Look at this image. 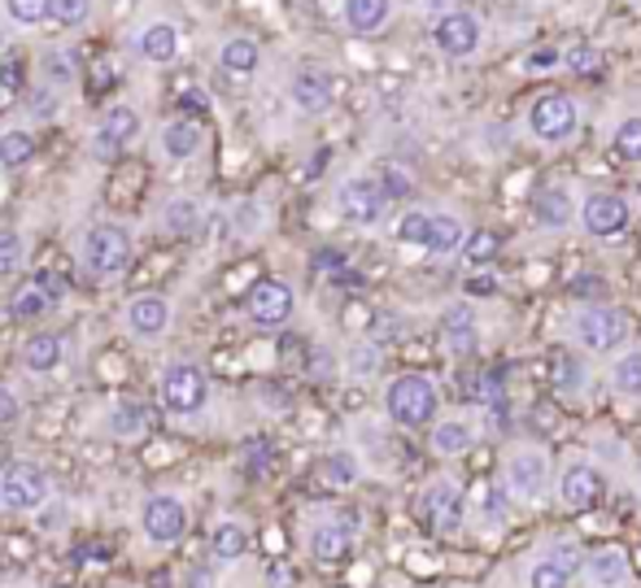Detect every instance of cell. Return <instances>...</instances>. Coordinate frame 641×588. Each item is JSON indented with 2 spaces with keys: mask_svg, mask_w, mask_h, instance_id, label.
<instances>
[{
  "mask_svg": "<svg viewBox=\"0 0 641 588\" xmlns=\"http://www.w3.org/2000/svg\"><path fill=\"white\" fill-rule=\"evenodd\" d=\"M436 410H441V392L428 375L410 371V375H397L388 388H384V414L388 423L406 427V432H419V427H432L436 423Z\"/></svg>",
  "mask_w": 641,
  "mask_h": 588,
  "instance_id": "6da1fadb",
  "label": "cell"
},
{
  "mask_svg": "<svg viewBox=\"0 0 641 588\" xmlns=\"http://www.w3.org/2000/svg\"><path fill=\"white\" fill-rule=\"evenodd\" d=\"M502 489L511 493V502L520 506H541L555 493V467L550 454L541 445H520L506 454L502 462Z\"/></svg>",
  "mask_w": 641,
  "mask_h": 588,
  "instance_id": "7a4b0ae2",
  "label": "cell"
},
{
  "mask_svg": "<svg viewBox=\"0 0 641 588\" xmlns=\"http://www.w3.org/2000/svg\"><path fill=\"white\" fill-rule=\"evenodd\" d=\"M79 258H83V271L96 284H114L131 267V236L118 223H96V227H88Z\"/></svg>",
  "mask_w": 641,
  "mask_h": 588,
  "instance_id": "3957f363",
  "label": "cell"
},
{
  "mask_svg": "<svg viewBox=\"0 0 641 588\" xmlns=\"http://www.w3.org/2000/svg\"><path fill=\"white\" fill-rule=\"evenodd\" d=\"M528 131L533 140H541L546 149H559L568 144L576 131H581V105L568 96V92H546L533 101L528 109Z\"/></svg>",
  "mask_w": 641,
  "mask_h": 588,
  "instance_id": "277c9868",
  "label": "cell"
},
{
  "mask_svg": "<svg viewBox=\"0 0 641 588\" xmlns=\"http://www.w3.org/2000/svg\"><path fill=\"white\" fill-rule=\"evenodd\" d=\"M572 336H576V344L590 349V353H616V349L629 340V318H625V309L594 301V305H585V309L572 318Z\"/></svg>",
  "mask_w": 641,
  "mask_h": 588,
  "instance_id": "5b68a950",
  "label": "cell"
},
{
  "mask_svg": "<svg viewBox=\"0 0 641 588\" xmlns=\"http://www.w3.org/2000/svg\"><path fill=\"white\" fill-rule=\"evenodd\" d=\"M585 554L576 541H550L541 545V554L528 563L524 588H572V580L585 572Z\"/></svg>",
  "mask_w": 641,
  "mask_h": 588,
  "instance_id": "8992f818",
  "label": "cell"
},
{
  "mask_svg": "<svg viewBox=\"0 0 641 588\" xmlns=\"http://www.w3.org/2000/svg\"><path fill=\"white\" fill-rule=\"evenodd\" d=\"M419 519L432 528V532H463L467 524V489L458 480H432L423 493H419Z\"/></svg>",
  "mask_w": 641,
  "mask_h": 588,
  "instance_id": "52a82bcc",
  "label": "cell"
},
{
  "mask_svg": "<svg viewBox=\"0 0 641 588\" xmlns=\"http://www.w3.org/2000/svg\"><path fill=\"white\" fill-rule=\"evenodd\" d=\"M48 493H53V480H48V471L35 467V462H13V467H4V475H0V506L13 510V515L44 510V506H48Z\"/></svg>",
  "mask_w": 641,
  "mask_h": 588,
  "instance_id": "ba28073f",
  "label": "cell"
},
{
  "mask_svg": "<svg viewBox=\"0 0 641 588\" xmlns=\"http://www.w3.org/2000/svg\"><path fill=\"white\" fill-rule=\"evenodd\" d=\"M336 210H340V219L353 223V227H375V223L384 219V210H388V192H384L380 179L353 175V179H345V184L336 188Z\"/></svg>",
  "mask_w": 641,
  "mask_h": 588,
  "instance_id": "9c48e42d",
  "label": "cell"
},
{
  "mask_svg": "<svg viewBox=\"0 0 641 588\" xmlns=\"http://www.w3.org/2000/svg\"><path fill=\"white\" fill-rule=\"evenodd\" d=\"M603 493H607V475H603L594 462H585V458L568 462V467L555 475V502H559L563 510H572V515L594 510V506L603 502Z\"/></svg>",
  "mask_w": 641,
  "mask_h": 588,
  "instance_id": "30bf717a",
  "label": "cell"
},
{
  "mask_svg": "<svg viewBox=\"0 0 641 588\" xmlns=\"http://www.w3.org/2000/svg\"><path fill=\"white\" fill-rule=\"evenodd\" d=\"M162 401H166V410H175V414H197V410L210 401V379H206V371L193 366V362L166 366V375H162Z\"/></svg>",
  "mask_w": 641,
  "mask_h": 588,
  "instance_id": "8fae6325",
  "label": "cell"
},
{
  "mask_svg": "<svg viewBox=\"0 0 641 588\" xmlns=\"http://www.w3.org/2000/svg\"><path fill=\"white\" fill-rule=\"evenodd\" d=\"M140 528H144V537L153 545H175L188 532V506L179 497H171V493H153L144 502V510H140Z\"/></svg>",
  "mask_w": 641,
  "mask_h": 588,
  "instance_id": "7c38bea8",
  "label": "cell"
},
{
  "mask_svg": "<svg viewBox=\"0 0 641 588\" xmlns=\"http://www.w3.org/2000/svg\"><path fill=\"white\" fill-rule=\"evenodd\" d=\"M432 39H436V48H441L445 57H471V52L480 48L485 31H480V17H476V13H467V9H445V13L436 17V26H432Z\"/></svg>",
  "mask_w": 641,
  "mask_h": 588,
  "instance_id": "4fadbf2b",
  "label": "cell"
},
{
  "mask_svg": "<svg viewBox=\"0 0 641 588\" xmlns=\"http://www.w3.org/2000/svg\"><path fill=\"white\" fill-rule=\"evenodd\" d=\"M245 309H249V318L258 327H284L293 318V309H298V296H293V289L284 280H258L249 289Z\"/></svg>",
  "mask_w": 641,
  "mask_h": 588,
  "instance_id": "5bb4252c",
  "label": "cell"
},
{
  "mask_svg": "<svg viewBox=\"0 0 641 588\" xmlns=\"http://www.w3.org/2000/svg\"><path fill=\"white\" fill-rule=\"evenodd\" d=\"M581 227H585L590 236H598V240L620 236V232L629 227V201L616 197V192H590V197L581 201Z\"/></svg>",
  "mask_w": 641,
  "mask_h": 588,
  "instance_id": "9a60e30c",
  "label": "cell"
},
{
  "mask_svg": "<svg viewBox=\"0 0 641 588\" xmlns=\"http://www.w3.org/2000/svg\"><path fill=\"white\" fill-rule=\"evenodd\" d=\"M136 136H140V114H136V109H127V105H114V109L96 122L92 153H96L101 162H109V157H118V153H123Z\"/></svg>",
  "mask_w": 641,
  "mask_h": 588,
  "instance_id": "2e32d148",
  "label": "cell"
},
{
  "mask_svg": "<svg viewBox=\"0 0 641 588\" xmlns=\"http://www.w3.org/2000/svg\"><path fill=\"white\" fill-rule=\"evenodd\" d=\"M362 532L358 515H336V524H319L311 528V554L319 563H345L353 554V537Z\"/></svg>",
  "mask_w": 641,
  "mask_h": 588,
  "instance_id": "e0dca14e",
  "label": "cell"
},
{
  "mask_svg": "<svg viewBox=\"0 0 641 588\" xmlns=\"http://www.w3.org/2000/svg\"><path fill=\"white\" fill-rule=\"evenodd\" d=\"M585 585L590 588H625L633 580V563L620 545H598L585 554Z\"/></svg>",
  "mask_w": 641,
  "mask_h": 588,
  "instance_id": "ac0fdd59",
  "label": "cell"
},
{
  "mask_svg": "<svg viewBox=\"0 0 641 588\" xmlns=\"http://www.w3.org/2000/svg\"><path fill=\"white\" fill-rule=\"evenodd\" d=\"M476 440H480V432H476V423L467 414L436 419L432 432H428V445H432L436 458H467L476 449Z\"/></svg>",
  "mask_w": 641,
  "mask_h": 588,
  "instance_id": "d6986e66",
  "label": "cell"
},
{
  "mask_svg": "<svg viewBox=\"0 0 641 588\" xmlns=\"http://www.w3.org/2000/svg\"><path fill=\"white\" fill-rule=\"evenodd\" d=\"M467 519H476L485 532H502L511 519V493L502 484H471L467 489Z\"/></svg>",
  "mask_w": 641,
  "mask_h": 588,
  "instance_id": "ffe728a7",
  "label": "cell"
},
{
  "mask_svg": "<svg viewBox=\"0 0 641 588\" xmlns=\"http://www.w3.org/2000/svg\"><path fill=\"white\" fill-rule=\"evenodd\" d=\"M441 344H445V353H454V357L476 353V344H480V322H476V309H471V305H445V314H441Z\"/></svg>",
  "mask_w": 641,
  "mask_h": 588,
  "instance_id": "44dd1931",
  "label": "cell"
},
{
  "mask_svg": "<svg viewBox=\"0 0 641 588\" xmlns=\"http://www.w3.org/2000/svg\"><path fill=\"white\" fill-rule=\"evenodd\" d=\"M576 214H581V205L572 201L568 188H541L537 201H533V219H537L546 232H563V227H572Z\"/></svg>",
  "mask_w": 641,
  "mask_h": 588,
  "instance_id": "7402d4cb",
  "label": "cell"
},
{
  "mask_svg": "<svg viewBox=\"0 0 641 588\" xmlns=\"http://www.w3.org/2000/svg\"><path fill=\"white\" fill-rule=\"evenodd\" d=\"M289 92H293V105L302 114H327L331 109V79L323 70H298Z\"/></svg>",
  "mask_w": 641,
  "mask_h": 588,
  "instance_id": "603a6c76",
  "label": "cell"
},
{
  "mask_svg": "<svg viewBox=\"0 0 641 588\" xmlns=\"http://www.w3.org/2000/svg\"><path fill=\"white\" fill-rule=\"evenodd\" d=\"M463 245H467V227H463V219H454V214H445V210H436L432 214V227H428V254L432 258H450V254H463Z\"/></svg>",
  "mask_w": 641,
  "mask_h": 588,
  "instance_id": "cb8c5ba5",
  "label": "cell"
},
{
  "mask_svg": "<svg viewBox=\"0 0 641 588\" xmlns=\"http://www.w3.org/2000/svg\"><path fill=\"white\" fill-rule=\"evenodd\" d=\"M127 322H131V331H140V336H158V331L171 327V301H166V296H136V301L127 305Z\"/></svg>",
  "mask_w": 641,
  "mask_h": 588,
  "instance_id": "d4e9b609",
  "label": "cell"
},
{
  "mask_svg": "<svg viewBox=\"0 0 641 588\" xmlns=\"http://www.w3.org/2000/svg\"><path fill=\"white\" fill-rule=\"evenodd\" d=\"M393 13V0H345V22L358 35H375Z\"/></svg>",
  "mask_w": 641,
  "mask_h": 588,
  "instance_id": "484cf974",
  "label": "cell"
},
{
  "mask_svg": "<svg viewBox=\"0 0 641 588\" xmlns=\"http://www.w3.org/2000/svg\"><path fill=\"white\" fill-rule=\"evenodd\" d=\"M611 392L625 401H641V349H629L611 362Z\"/></svg>",
  "mask_w": 641,
  "mask_h": 588,
  "instance_id": "4316f807",
  "label": "cell"
},
{
  "mask_svg": "<svg viewBox=\"0 0 641 588\" xmlns=\"http://www.w3.org/2000/svg\"><path fill=\"white\" fill-rule=\"evenodd\" d=\"M162 149H166V157H175V162H188V157L201 149V127H197V122H188V118L171 122V127L162 131Z\"/></svg>",
  "mask_w": 641,
  "mask_h": 588,
  "instance_id": "83f0119b",
  "label": "cell"
},
{
  "mask_svg": "<svg viewBox=\"0 0 641 588\" xmlns=\"http://www.w3.org/2000/svg\"><path fill=\"white\" fill-rule=\"evenodd\" d=\"M22 362H26V371H53L57 362H61V336L57 331H39V336H31L26 340V349H22Z\"/></svg>",
  "mask_w": 641,
  "mask_h": 588,
  "instance_id": "f1b7e54d",
  "label": "cell"
},
{
  "mask_svg": "<svg viewBox=\"0 0 641 588\" xmlns=\"http://www.w3.org/2000/svg\"><path fill=\"white\" fill-rule=\"evenodd\" d=\"M140 48H144V57H149V61L166 66V61H175V52H179V31H175L171 22H153V26L144 31Z\"/></svg>",
  "mask_w": 641,
  "mask_h": 588,
  "instance_id": "f546056e",
  "label": "cell"
},
{
  "mask_svg": "<svg viewBox=\"0 0 641 588\" xmlns=\"http://www.w3.org/2000/svg\"><path fill=\"white\" fill-rule=\"evenodd\" d=\"M31 153H35V140H31V131H22V127H9V131L0 136V166H4V170H18V166H26V162H31Z\"/></svg>",
  "mask_w": 641,
  "mask_h": 588,
  "instance_id": "4dcf8cb0",
  "label": "cell"
},
{
  "mask_svg": "<svg viewBox=\"0 0 641 588\" xmlns=\"http://www.w3.org/2000/svg\"><path fill=\"white\" fill-rule=\"evenodd\" d=\"M458 392H463V401H471V405H498L506 392H502V379H493V375H467V379H458Z\"/></svg>",
  "mask_w": 641,
  "mask_h": 588,
  "instance_id": "1f68e13d",
  "label": "cell"
},
{
  "mask_svg": "<svg viewBox=\"0 0 641 588\" xmlns=\"http://www.w3.org/2000/svg\"><path fill=\"white\" fill-rule=\"evenodd\" d=\"M219 61H223L228 74H254L258 70V44L254 39H228Z\"/></svg>",
  "mask_w": 641,
  "mask_h": 588,
  "instance_id": "d6a6232c",
  "label": "cell"
},
{
  "mask_svg": "<svg viewBox=\"0 0 641 588\" xmlns=\"http://www.w3.org/2000/svg\"><path fill=\"white\" fill-rule=\"evenodd\" d=\"M109 427H114V436L136 440V436H144V427H149V410L136 405V401H123V405L109 414Z\"/></svg>",
  "mask_w": 641,
  "mask_h": 588,
  "instance_id": "836d02e7",
  "label": "cell"
},
{
  "mask_svg": "<svg viewBox=\"0 0 641 588\" xmlns=\"http://www.w3.org/2000/svg\"><path fill=\"white\" fill-rule=\"evenodd\" d=\"M214 554H219L223 563L245 558V554H249V532H245L241 524H219V528H214Z\"/></svg>",
  "mask_w": 641,
  "mask_h": 588,
  "instance_id": "e575fe53",
  "label": "cell"
},
{
  "mask_svg": "<svg viewBox=\"0 0 641 588\" xmlns=\"http://www.w3.org/2000/svg\"><path fill=\"white\" fill-rule=\"evenodd\" d=\"M555 388L568 392V397L585 392V362H581L576 353H559V357H555Z\"/></svg>",
  "mask_w": 641,
  "mask_h": 588,
  "instance_id": "d590c367",
  "label": "cell"
},
{
  "mask_svg": "<svg viewBox=\"0 0 641 588\" xmlns=\"http://www.w3.org/2000/svg\"><path fill=\"white\" fill-rule=\"evenodd\" d=\"M319 480L327 489H349V484H358V462L349 454H327L319 462Z\"/></svg>",
  "mask_w": 641,
  "mask_h": 588,
  "instance_id": "8d00e7d4",
  "label": "cell"
},
{
  "mask_svg": "<svg viewBox=\"0 0 641 588\" xmlns=\"http://www.w3.org/2000/svg\"><path fill=\"white\" fill-rule=\"evenodd\" d=\"M428 227H432V214L428 210H406L401 223H397V240L406 249H423L428 245Z\"/></svg>",
  "mask_w": 641,
  "mask_h": 588,
  "instance_id": "74e56055",
  "label": "cell"
},
{
  "mask_svg": "<svg viewBox=\"0 0 641 588\" xmlns=\"http://www.w3.org/2000/svg\"><path fill=\"white\" fill-rule=\"evenodd\" d=\"M498 254H502V236H493V232H471L467 245H463V258H467L471 267H485V262H493Z\"/></svg>",
  "mask_w": 641,
  "mask_h": 588,
  "instance_id": "f35d334b",
  "label": "cell"
},
{
  "mask_svg": "<svg viewBox=\"0 0 641 588\" xmlns=\"http://www.w3.org/2000/svg\"><path fill=\"white\" fill-rule=\"evenodd\" d=\"M197 227H201V205H197V201H175V205L166 210V232L193 236Z\"/></svg>",
  "mask_w": 641,
  "mask_h": 588,
  "instance_id": "ab89813d",
  "label": "cell"
},
{
  "mask_svg": "<svg viewBox=\"0 0 641 588\" xmlns=\"http://www.w3.org/2000/svg\"><path fill=\"white\" fill-rule=\"evenodd\" d=\"M616 153L625 157V162H633V166H641V118H625L620 127H616Z\"/></svg>",
  "mask_w": 641,
  "mask_h": 588,
  "instance_id": "60d3db41",
  "label": "cell"
},
{
  "mask_svg": "<svg viewBox=\"0 0 641 588\" xmlns=\"http://www.w3.org/2000/svg\"><path fill=\"white\" fill-rule=\"evenodd\" d=\"M4 4H9L13 22H22V26H35L53 13V0H4Z\"/></svg>",
  "mask_w": 641,
  "mask_h": 588,
  "instance_id": "b9f144b4",
  "label": "cell"
},
{
  "mask_svg": "<svg viewBox=\"0 0 641 588\" xmlns=\"http://www.w3.org/2000/svg\"><path fill=\"white\" fill-rule=\"evenodd\" d=\"M9 309H13V318H39L48 309V296L39 293V289H22V293L9 301Z\"/></svg>",
  "mask_w": 641,
  "mask_h": 588,
  "instance_id": "7bdbcfd3",
  "label": "cell"
},
{
  "mask_svg": "<svg viewBox=\"0 0 641 588\" xmlns=\"http://www.w3.org/2000/svg\"><path fill=\"white\" fill-rule=\"evenodd\" d=\"M563 61H568V70H576V74H594V70L603 66V52L590 48V44H576V48L563 52Z\"/></svg>",
  "mask_w": 641,
  "mask_h": 588,
  "instance_id": "ee69618b",
  "label": "cell"
},
{
  "mask_svg": "<svg viewBox=\"0 0 641 588\" xmlns=\"http://www.w3.org/2000/svg\"><path fill=\"white\" fill-rule=\"evenodd\" d=\"M22 267V240L18 232H0V275H13Z\"/></svg>",
  "mask_w": 641,
  "mask_h": 588,
  "instance_id": "f6af8a7d",
  "label": "cell"
},
{
  "mask_svg": "<svg viewBox=\"0 0 641 588\" xmlns=\"http://www.w3.org/2000/svg\"><path fill=\"white\" fill-rule=\"evenodd\" d=\"M44 70H48V79H53V83H70V79H74L70 52H57V48H48V52H44Z\"/></svg>",
  "mask_w": 641,
  "mask_h": 588,
  "instance_id": "bcb514c9",
  "label": "cell"
},
{
  "mask_svg": "<svg viewBox=\"0 0 641 588\" xmlns=\"http://www.w3.org/2000/svg\"><path fill=\"white\" fill-rule=\"evenodd\" d=\"M53 17L61 26H79L88 17V0H53Z\"/></svg>",
  "mask_w": 641,
  "mask_h": 588,
  "instance_id": "7dc6e473",
  "label": "cell"
},
{
  "mask_svg": "<svg viewBox=\"0 0 641 588\" xmlns=\"http://www.w3.org/2000/svg\"><path fill=\"white\" fill-rule=\"evenodd\" d=\"M380 184H384V192H388V201L393 197H410V179L397 170V166H384V175H380Z\"/></svg>",
  "mask_w": 641,
  "mask_h": 588,
  "instance_id": "c3c4849f",
  "label": "cell"
},
{
  "mask_svg": "<svg viewBox=\"0 0 641 588\" xmlns=\"http://www.w3.org/2000/svg\"><path fill=\"white\" fill-rule=\"evenodd\" d=\"M53 109H57V101H53V87H39V92H31V114H35V118H53Z\"/></svg>",
  "mask_w": 641,
  "mask_h": 588,
  "instance_id": "681fc988",
  "label": "cell"
},
{
  "mask_svg": "<svg viewBox=\"0 0 641 588\" xmlns=\"http://www.w3.org/2000/svg\"><path fill=\"white\" fill-rule=\"evenodd\" d=\"M18 414H22V405H18V397H13L9 388H0V427H9V423H18Z\"/></svg>",
  "mask_w": 641,
  "mask_h": 588,
  "instance_id": "f907efd6",
  "label": "cell"
},
{
  "mask_svg": "<svg viewBox=\"0 0 641 588\" xmlns=\"http://www.w3.org/2000/svg\"><path fill=\"white\" fill-rule=\"evenodd\" d=\"M555 61H563V52H555V48H537V52H528V70H555Z\"/></svg>",
  "mask_w": 641,
  "mask_h": 588,
  "instance_id": "816d5d0a",
  "label": "cell"
},
{
  "mask_svg": "<svg viewBox=\"0 0 641 588\" xmlns=\"http://www.w3.org/2000/svg\"><path fill=\"white\" fill-rule=\"evenodd\" d=\"M35 289L48 296V301H61V296H66V284H61V280H57L53 271H44V275L35 280Z\"/></svg>",
  "mask_w": 641,
  "mask_h": 588,
  "instance_id": "f5cc1de1",
  "label": "cell"
},
{
  "mask_svg": "<svg viewBox=\"0 0 641 588\" xmlns=\"http://www.w3.org/2000/svg\"><path fill=\"white\" fill-rule=\"evenodd\" d=\"M66 519H70V510H66V506H48V510H44V519H39V528H44V532H57V528H66Z\"/></svg>",
  "mask_w": 641,
  "mask_h": 588,
  "instance_id": "db71d44e",
  "label": "cell"
},
{
  "mask_svg": "<svg viewBox=\"0 0 641 588\" xmlns=\"http://www.w3.org/2000/svg\"><path fill=\"white\" fill-rule=\"evenodd\" d=\"M184 105L188 109H206V92H184Z\"/></svg>",
  "mask_w": 641,
  "mask_h": 588,
  "instance_id": "11a10c76",
  "label": "cell"
},
{
  "mask_svg": "<svg viewBox=\"0 0 641 588\" xmlns=\"http://www.w3.org/2000/svg\"><path fill=\"white\" fill-rule=\"evenodd\" d=\"M193 588H210V576L206 572H193V580H188Z\"/></svg>",
  "mask_w": 641,
  "mask_h": 588,
  "instance_id": "9f6ffc18",
  "label": "cell"
},
{
  "mask_svg": "<svg viewBox=\"0 0 641 588\" xmlns=\"http://www.w3.org/2000/svg\"><path fill=\"white\" fill-rule=\"evenodd\" d=\"M423 4H428V9H441V4H445V0H423Z\"/></svg>",
  "mask_w": 641,
  "mask_h": 588,
  "instance_id": "6f0895ef",
  "label": "cell"
},
{
  "mask_svg": "<svg viewBox=\"0 0 641 588\" xmlns=\"http://www.w3.org/2000/svg\"><path fill=\"white\" fill-rule=\"evenodd\" d=\"M0 44H4V35H0Z\"/></svg>",
  "mask_w": 641,
  "mask_h": 588,
  "instance_id": "680465c9",
  "label": "cell"
}]
</instances>
